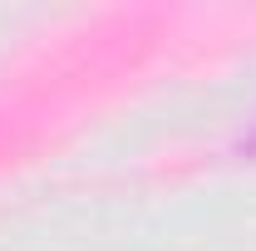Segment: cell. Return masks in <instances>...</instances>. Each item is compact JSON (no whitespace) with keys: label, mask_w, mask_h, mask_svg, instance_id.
<instances>
[{"label":"cell","mask_w":256,"mask_h":251,"mask_svg":"<svg viewBox=\"0 0 256 251\" xmlns=\"http://www.w3.org/2000/svg\"><path fill=\"white\" fill-rule=\"evenodd\" d=\"M242 153H246V158H256V133L246 138V143H242Z\"/></svg>","instance_id":"cell-1"}]
</instances>
